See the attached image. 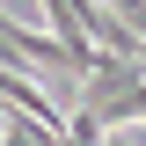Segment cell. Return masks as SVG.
Listing matches in <instances>:
<instances>
[{
  "label": "cell",
  "mask_w": 146,
  "mask_h": 146,
  "mask_svg": "<svg viewBox=\"0 0 146 146\" xmlns=\"http://www.w3.org/2000/svg\"><path fill=\"white\" fill-rule=\"evenodd\" d=\"M0 146H15V139H0Z\"/></svg>",
  "instance_id": "obj_3"
},
{
  "label": "cell",
  "mask_w": 146,
  "mask_h": 146,
  "mask_svg": "<svg viewBox=\"0 0 146 146\" xmlns=\"http://www.w3.org/2000/svg\"><path fill=\"white\" fill-rule=\"evenodd\" d=\"M139 66H146V44H139Z\"/></svg>",
  "instance_id": "obj_2"
},
{
  "label": "cell",
  "mask_w": 146,
  "mask_h": 146,
  "mask_svg": "<svg viewBox=\"0 0 146 146\" xmlns=\"http://www.w3.org/2000/svg\"><path fill=\"white\" fill-rule=\"evenodd\" d=\"M80 102L102 124H146V66L124 51H102V66L80 80Z\"/></svg>",
  "instance_id": "obj_1"
}]
</instances>
